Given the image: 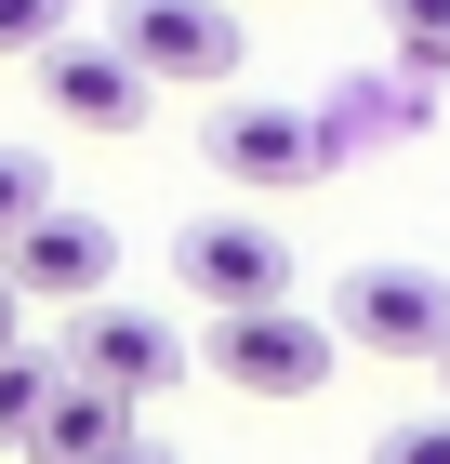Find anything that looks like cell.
I'll return each mask as SVG.
<instances>
[{
	"label": "cell",
	"instance_id": "16",
	"mask_svg": "<svg viewBox=\"0 0 450 464\" xmlns=\"http://www.w3.org/2000/svg\"><path fill=\"white\" fill-rule=\"evenodd\" d=\"M106 464H173V451H146V438H120V451H106Z\"/></svg>",
	"mask_w": 450,
	"mask_h": 464
},
{
	"label": "cell",
	"instance_id": "5",
	"mask_svg": "<svg viewBox=\"0 0 450 464\" xmlns=\"http://www.w3.org/2000/svg\"><path fill=\"white\" fill-rule=\"evenodd\" d=\"M331 345H358V358H450V279L437 266H358L331 292Z\"/></svg>",
	"mask_w": 450,
	"mask_h": 464
},
{
	"label": "cell",
	"instance_id": "10",
	"mask_svg": "<svg viewBox=\"0 0 450 464\" xmlns=\"http://www.w3.org/2000/svg\"><path fill=\"white\" fill-rule=\"evenodd\" d=\"M371 27L397 40L411 80H450V0H371Z\"/></svg>",
	"mask_w": 450,
	"mask_h": 464
},
{
	"label": "cell",
	"instance_id": "1",
	"mask_svg": "<svg viewBox=\"0 0 450 464\" xmlns=\"http://www.w3.org/2000/svg\"><path fill=\"white\" fill-rule=\"evenodd\" d=\"M120 53H133L159 93H225V80L252 67V27H239V0H120Z\"/></svg>",
	"mask_w": 450,
	"mask_h": 464
},
{
	"label": "cell",
	"instance_id": "3",
	"mask_svg": "<svg viewBox=\"0 0 450 464\" xmlns=\"http://www.w3.org/2000/svg\"><path fill=\"white\" fill-rule=\"evenodd\" d=\"M199 160L225 186H252V199H292V186H318L345 146L318 133L305 107H252V93H212V133H199Z\"/></svg>",
	"mask_w": 450,
	"mask_h": 464
},
{
	"label": "cell",
	"instance_id": "8",
	"mask_svg": "<svg viewBox=\"0 0 450 464\" xmlns=\"http://www.w3.org/2000/svg\"><path fill=\"white\" fill-rule=\"evenodd\" d=\"M0 279L27 292V305H93V292L120 279V239H106L93 213H67V199H53V213H40L27 239L0 252Z\"/></svg>",
	"mask_w": 450,
	"mask_h": 464
},
{
	"label": "cell",
	"instance_id": "14",
	"mask_svg": "<svg viewBox=\"0 0 450 464\" xmlns=\"http://www.w3.org/2000/svg\"><path fill=\"white\" fill-rule=\"evenodd\" d=\"M371 464H450V411H437V425H384Z\"/></svg>",
	"mask_w": 450,
	"mask_h": 464
},
{
	"label": "cell",
	"instance_id": "11",
	"mask_svg": "<svg viewBox=\"0 0 450 464\" xmlns=\"http://www.w3.org/2000/svg\"><path fill=\"white\" fill-rule=\"evenodd\" d=\"M53 385H67V358H40V345L0 358V451H27V425L53 411Z\"/></svg>",
	"mask_w": 450,
	"mask_h": 464
},
{
	"label": "cell",
	"instance_id": "6",
	"mask_svg": "<svg viewBox=\"0 0 450 464\" xmlns=\"http://www.w3.org/2000/svg\"><path fill=\"white\" fill-rule=\"evenodd\" d=\"M199 358L239 398H318L331 385V319H305V305H239V319H212Z\"/></svg>",
	"mask_w": 450,
	"mask_h": 464
},
{
	"label": "cell",
	"instance_id": "17",
	"mask_svg": "<svg viewBox=\"0 0 450 464\" xmlns=\"http://www.w3.org/2000/svg\"><path fill=\"white\" fill-rule=\"evenodd\" d=\"M437 372H450V358H437Z\"/></svg>",
	"mask_w": 450,
	"mask_h": 464
},
{
	"label": "cell",
	"instance_id": "13",
	"mask_svg": "<svg viewBox=\"0 0 450 464\" xmlns=\"http://www.w3.org/2000/svg\"><path fill=\"white\" fill-rule=\"evenodd\" d=\"M67 40V0H0V53H53Z\"/></svg>",
	"mask_w": 450,
	"mask_h": 464
},
{
	"label": "cell",
	"instance_id": "4",
	"mask_svg": "<svg viewBox=\"0 0 450 464\" xmlns=\"http://www.w3.org/2000/svg\"><path fill=\"white\" fill-rule=\"evenodd\" d=\"M173 292L186 305H212V319H239V305H292V239L252 213H199L173 239Z\"/></svg>",
	"mask_w": 450,
	"mask_h": 464
},
{
	"label": "cell",
	"instance_id": "15",
	"mask_svg": "<svg viewBox=\"0 0 450 464\" xmlns=\"http://www.w3.org/2000/svg\"><path fill=\"white\" fill-rule=\"evenodd\" d=\"M14 345H27V292L0 279V358H14Z\"/></svg>",
	"mask_w": 450,
	"mask_h": 464
},
{
	"label": "cell",
	"instance_id": "2",
	"mask_svg": "<svg viewBox=\"0 0 450 464\" xmlns=\"http://www.w3.org/2000/svg\"><path fill=\"white\" fill-rule=\"evenodd\" d=\"M67 385H106L120 411H146L159 385H186V332L159 319V305H120V292H93V305H67Z\"/></svg>",
	"mask_w": 450,
	"mask_h": 464
},
{
	"label": "cell",
	"instance_id": "7",
	"mask_svg": "<svg viewBox=\"0 0 450 464\" xmlns=\"http://www.w3.org/2000/svg\"><path fill=\"white\" fill-rule=\"evenodd\" d=\"M40 93H53L67 133H133V120L159 107V80H146L120 40H53V53H40Z\"/></svg>",
	"mask_w": 450,
	"mask_h": 464
},
{
	"label": "cell",
	"instance_id": "9",
	"mask_svg": "<svg viewBox=\"0 0 450 464\" xmlns=\"http://www.w3.org/2000/svg\"><path fill=\"white\" fill-rule=\"evenodd\" d=\"M120 438H133V411H120L106 385H53V411L27 425V464H106Z\"/></svg>",
	"mask_w": 450,
	"mask_h": 464
},
{
	"label": "cell",
	"instance_id": "12",
	"mask_svg": "<svg viewBox=\"0 0 450 464\" xmlns=\"http://www.w3.org/2000/svg\"><path fill=\"white\" fill-rule=\"evenodd\" d=\"M40 213H53V173H40V146H0V252L27 239Z\"/></svg>",
	"mask_w": 450,
	"mask_h": 464
}]
</instances>
